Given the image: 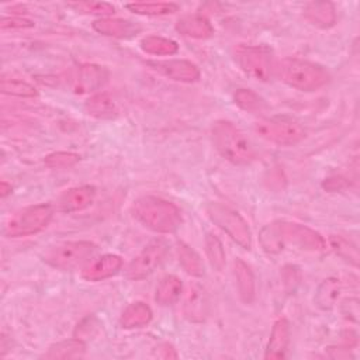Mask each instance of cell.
I'll return each instance as SVG.
<instances>
[{"label":"cell","mask_w":360,"mask_h":360,"mask_svg":"<svg viewBox=\"0 0 360 360\" xmlns=\"http://www.w3.org/2000/svg\"><path fill=\"white\" fill-rule=\"evenodd\" d=\"M329 243L330 248L333 249V252L342 257L345 262H347L349 264L357 267L359 266V252L354 243H352L350 240H347L343 236L339 235H332L329 238Z\"/></svg>","instance_id":"1f68e13d"},{"label":"cell","mask_w":360,"mask_h":360,"mask_svg":"<svg viewBox=\"0 0 360 360\" xmlns=\"http://www.w3.org/2000/svg\"><path fill=\"white\" fill-rule=\"evenodd\" d=\"M343 308H347V311H343L346 316L357 321V314H359V308H357V300L356 298H349L345 301Z\"/></svg>","instance_id":"f35d334b"},{"label":"cell","mask_w":360,"mask_h":360,"mask_svg":"<svg viewBox=\"0 0 360 360\" xmlns=\"http://www.w3.org/2000/svg\"><path fill=\"white\" fill-rule=\"evenodd\" d=\"M290 343V323L285 318H278L271 328L270 338L266 346L264 359H283L285 357Z\"/></svg>","instance_id":"e0dca14e"},{"label":"cell","mask_w":360,"mask_h":360,"mask_svg":"<svg viewBox=\"0 0 360 360\" xmlns=\"http://www.w3.org/2000/svg\"><path fill=\"white\" fill-rule=\"evenodd\" d=\"M233 55L236 63L248 76L260 82H269L274 76L276 62L269 46L239 44L235 46Z\"/></svg>","instance_id":"52a82bcc"},{"label":"cell","mask_w":360,"mask_h":360,"mask_svg":"<svg viewBox=\"0 0 360 360\" xmlns=\"http://www.w3.org/2000/svg\"><path fill=\"white\" fill-rule=\"evenodd\" d=\"M304 18L318 28H330L336 22V10L330 1H311L304 7Z\"/></svg>","instance_id":"d6986e66"},{"label":"cell","mask_w":360,"mask_h":360,"mask_svg":"<svg viewBox=\"0 0 360 360\" xmlns=\"http://www.w3.org/2000/svg\"><path fill=\"white\" fill-rule=\"evenodd\" d=\"M11 184H8L7 181H1L0 183V195H1V198H6L8 194H11Z\"/></svg>","instance_id":"b9f144b4"},{"label":"cell","mask_w":360,"mask_h":360,"mask_svg":"<svg viewBox=\"0 0 360 360\" xmlns=\"http://www.w3.org/2000/svg\"><path fill=\"white\" fill-rule=\"evenodd\" d=\"M153 312L150 307L142 301L129 304L120 316V325L124 329H136L148 325L152 321Z\"/></svg>","instance_id":"603a6c76"},{"label":"cell","mask_w":360,"mask_h":360,"mask_svg":"<svg viewBox=\"0 0 360 360\" xmlns=\"http://www.w3.org/2000/svg\"><path fill=\"white\" fill-rule=\"evenodd\" d=\"M211 138L218 153L233 165H249L256 159V149L250 139L228 120L212 124Z\"/></svg>","instance_id":"7a4b0ae2"},{"label":"cell","mask_w":360,"mask_h":360,"mask_svg":"<svg viewBox=\"0 0 360 360\" xmlns=\"http://www.w3.org/2000/svg\"><path fill=\"white\" fill-rule=\"evenodd\" d=\"M346 186H347V181H346L343 177H340V176L328 177V179H325V181L322 183V187H323L326 191H340V190H343Z\"/></svg>","instance_id":"74e56055"},{"label":"cell","mask_w":360,"mask_h":360,"mask_svg":"<svg viewBox=\"0 0 360 360\" xmlns=\"http://www.w3.org/2000/svg\"><path fill=\"white\" fill-rule=\"evenodd\" d=\"M131 212L138 222L158 233H173L181 224L179 207L155 195L136 198L131 205Z\"/></svg>","instance_id":"6da1fadb"},{"label":"cell","mask_w":360,"mask_h":360,"mask_svg":"<svg viewBox=\"0 0 360 360\" xmlns=\"http://www.w3.org/2000/svg\"><path fill=\"white\" fill-rule=\"evenodd\" d=\"M141 48L143 52L155 56H167L174 55L179 51L176 41L165 38L160 35H146L141 39Z\"/></svg>","instance_id":"4316f807"},{"label":"cell","mask_w":360,"mask_h":360,"mask_svg":"<svg viewBox=\"0 0 360 360\" xmlns=\"http://www.w3.org/2000/svg\"><path fill=\"white\" fill-rule=\"evenodd\" d=\"M328 352H329V356L333 357V359H346V357L350 356L347 346H345V347H328Z\"/></svg>","instance_id":"ab89813d"},{"label":"cell","mask_w":360,"mask_h":360,"mask_svg":"<svg viewBox=\"0 0 360 360\" xmlns=\"http://www.w3.org/2000/svg\"><path fill=\"white\" fill-rule=\"evenodd\" d=\"M96 197L93 186H77L63 191L58 198V208L62 212H76L87 208Z\"/></svg>","instance_id":"9a60e30c"},{"label":"cell","mask_w":360,"mask_h":360,"mask_svg":"<svg viewBox=\"0 0 360 360\" xmlns=\"http://www.w3.org/2000/svg\"><path fill=\"white\" fill-rule=\"evenodd\" d=\"M125 7L134 14L149 15V17L167 15L179 10V6L176 3H166V1H148V3L136 1V3H128L125 4Z\"/></svg>","instance_id":"83f0119b"},{"label":"cell","mask_w":360,"mask_h":360,"mask_svg":"<svg viewBox=\"0 0 360 360\" xmlns=\"http://www.w3.org/2000/svg\"><path fill=\"white\" fill-rule=\"evenodd\" d=\"M53 217L51 204H35L21 208L6 222L3 233L6 238H24L45 229Z\"/></svg>","instance_id":"5b68a950"},{"label":"cell","mask_w":360,"mask_h":360,"mask_svg":"<svg viewBox=\"0 0 360 360\" xmlns=\"http://www.w3.org/2000/svg\"><path fill=\"white\" fill-rule=\"evenodd\" d=\"M274 75L287 86L301 91H315L323 87L329 79V72L314 62L283 58L274 65Z\"/></svg>","instance_id":"3957f363"},{"label":"cell","mask_w":360,"mask_h":360,"mask_svg":"<svg viewBox=\"0 0 360 360\" xmlns=\"http://www.w3.org/2000/svg\"><path fill=\"white\" fill-rule=\"evenodd\" d=\"M283 284L288 292L295 291L300 284V270L292 264H287L283 269Z\"/></svg>","instance_id":"d590c367"},{"label":"cell","mask_w":360,"mask_h":360,"mask_svg":"<svg viewBox=\"0 0 360 360\" xmlns=\"http://www.w3.org/2000/svg\"><path fill=\"white\" fill-rule=\"evenodd\" d=\"M122 269V259L118 255L107 253L83 266L82 277L87 281H101L115 276Z\"/></svg>","instance_id":"4fadbf2b"},{"label":"cell","mask_w":360,"mask_h":360,"mask_svg":"<svg viewBox=\"0 0 360 360\" xmlns=\"http://www.w3.org/2000/svg\"><path fill=\"white\" fill-rule=\"evenodd\" d=\"M176 30L181 35L195 38V39H205L214 34V28L210 20L200 14L184 15L179 18L176 22Z\"/></svg>","instance_id":"ffe728a7"},{"label":"cell","mask_w":360,"mask_h":360,"mask_svg":"<svg viewBox=\"0 0 360 360\" xmlns=\"http://www.w3.org/2000/svg\"><path fill=\"white\" fill-rule=\"evenodd\" d=\"M181 291H183V283L177 276L174 274L165 276L156 285L155 301L163 307L172 305L180 298Z\"/></svg>","instance_id":"d4e9b609"},{"label":"cell","mask_w":360,"mask_h":360,"mask_svg":"<svg viewBox=\"0 0 360 360\" xmlns=\"http://www.w3.org/2000/svg\"><path fill=\"white\" fill-rule=\"evenodd\" d=\"M284 243H291L302 250L321 252L326 248V242L315 229L290 221H276Z\"/></svg>","instance_id":"8fae6325"},{"label":"cell","mask_w":360,"mask_h":360,"mask_svg":"<svg viewBox=\"0 0 360 360\" xmlns=\"http://www.w3.org/2000/svg\"><path fill=\"white\" fill-rule=\"evenodd\" d=\"M169 252V243L165 239H153L129 262L125 269V277L132 281L142 280L152 274L162 264Z\"/></svg>","instance_id":"9c48e42d"},{"label":"cell","mask_w":360,"mask_h":360,"mask_svg":"<svg viewBox=\"0 0 360 360\" xmlns=\"http://www.w3.org/2000/svg\"><path fill=\"white\" fill-rule=\"evenodd\" d=\"M342 292V283L336 277H326L323 278L314 294V304L322 309V311H329L332 309Z\"/></svg>","instance_id":"7402d4cb"},{"label":"cell","mask_w":360,"mask_h":360,"mask_svg":"<svg viewBox=\"0 0 360 360\" xmlns=\"http://www.w3.org/2000/svg\"><path fill=\"white\" fill-rule=\"evenodd\" d=\"M160 349H163L165 350V353L163 354H160L163 359H176L177 357V353L174 352V349H173V346L172 345H169V343H163L162 346H160Z\"/></svg>","instance_id":"60d3db41"},{"label":"cell","mask_w":360,"mask_h":360,"mask_svg":"<svg viewBox=\"0 0 360 360\" xmlns=\"http://www.w3.org/2000/svg\"><path fill=\"white\" fill-rule=\"evenodd\" d=\"M150 69L159 75L181 83H193L200 79V69L195 63L186 59H166V60H148Z\"/></svg>","instance_id":"7c38bea8"},{"label":"cell","mask_w":360,"mask_h":360,"mask_svg":"<svg viewBox=\"0 0 360 360\" xmlns=\"http://www.w3.org/2000/svg\"><path fill=\"white\" fill-rule=\"evenodd\" d=\"M204 245H205V253L210 260V264L217 271H221L225 267V262H226L222 242L219 240V238L217 235H214L212 232H208L205 235Z\"/></svg>","instance_id":"f1b7e54d"},{"label":"cell","mask_w":360,"mask_h":360,"mask_svg":"<svg viewBox=\"0 0 360 360\" xmlns=\"http://www.w3.org/2000/svg\"><path fill=\"white\" fill-rule=\"evenodd\" d=\"M176 252H177L179 263L187 274H190L193 277L204 276V263H202L200 255L191 246L179 240L176 243Z\"/></svg>","instance_id":"484cf974"},{"label":"cell","mask_w":360,"mask_h":360,"mask_svg":"<svg viewBox=\"0 0 360 360\" xmlns=\"http://www.w3.org/2000/svg\"><path fill=\"white\" fill-rule=\"evenodd\" d=\"M233 274L240 301L243 304H252L256 297V281L250 266L242 259H236L233 262Z\"/></svg>","instance_id":"ac0fdd59"},{"label":"cell","mask_w":360,"mask_h":360,"mask_svg":"<svg viewBox=\"0 0 360 360\" xmlns=\"http://www.w3.org/2000/svg\"><path fill=\"white\" fill-rule=\"evenodd\" d=\"M253 131L267 142L278 146H292L305 136L300 122L288 117H263L255 121Z\"/></svg>","instance_id":"8992f818"},{"label":"cell","mask_w":360,"mask_h":360,"mask_svg":"<svg viewBox=\"0 0 360 360\" xmlns=\"http://www.w3.org/2000/svg\"><path fill=\"white\" fill-rule=\"evenodd\" d=\"M0 90L4 94L17 96V97H35L38 94L37 89L32 84L21 79L3 77L0 83Z\"/></svg>","instance_id":"d6a6232c"},{"label":"cell","mask_w":360,"mask_h":360,"mask_svg":"<svg viewBox=\"0 0 360 360\" xmlns=\"http://www.w3.org/2000/svg\"><path fill=\"white\" fill-rule=\"evenodd\" d=\"M79 160H80V156L77 153L59 150L45 156L44 163L49 169H66V167L75 166Z\"/></svg>","instance_id":"e575fe53"},{"label":"cell","mask_w":360,"mask_h":360,"mask_svg":"<svg viewBox=\"0 0 360 360\" xmlns=\"http://www.w3.org/2000/svg\"><path fill=\"white\" fill-rule=\"evenodd\" d=\"M107 68L96 63H80L68 72L66 83L76 94H89L100 90L108 82Z\"/></svg>","instance_id":"30bf717a"},{"label":"cell","mask_w":360,"mask_h":360,"mask_svg":"<svg viewBox=\"0 0 360 360\" xmlns=\"http://www.w3.org/2000/svg\"><path fill=\"white\" fill-rule=\"evenodd\" d=\"M259 242H260L262 249L270 255H276V253L281 252L284 248V242H283V238L280 235V231H278L276 222L266 225L260 231Z\"/></svg>","instance_id":"4dcf8cb0"},{"label":"cell","mask_w":360,"mask_h":360,"mask_svg":"<svg viewBox=\"0 0 360 360\" xmlns=\"http://www.w3.org/2000/svg\"><path fill=\"white\" fill-rule=\"evenodd\" d=\"M235 104L248 112H262L267 108L264 100L250 89H239L233 94Z\"/></svg>","instance_id":"f546056e"},{"label":"cell","mask_w":360,"mask_h":360,"mask_svg":"<svg viewBox=\"0 0 360 360\" xmlns=\"http://www.w3.org/2000/svg\"><path fill=\"white\" fill-rule=\"evenodd\" d=\"M84 111L97 120H112L118 115V105L111 94L101 91L93 94L84 103Z\"/></svg>","instance_id":"44dd1931"},{"label":"cell","mask_w":360,"mask_h":360,"mask_svg":"<svg viewBox=\"0 0 360 360\" xmlns=\"http://www.w3.org/2000/svg\"><path fill=\"white\" fill-rule=\"evenodd\" d=\"M34 27V21L21 15L3 17L0 21L1 30H15V28H31Z\"/></svg>","instance_id":"8d00e7d4"},{"label":"cell","mask_w":360,"mask_h":360,"mask_svg":"<svg viewBox=\"0 0 360 360\" xmlns=\"http://www.w3.org/2000/svg\"><path fill=\"white\" fill-rule=\"evenodd\" d=\"M68 6L77 13L91 15H110L115 11V7L105 1H75L68 3Z\"/></svg>","instance_id":"836d02e7"},{"label":"cell","mask_w":360,"mask_h":360,"mask_svg":"<svg viewBox=\"0 0 360 360\" xmlns=\"http://www.w3.org/2000/svg\"><path fill=\"white\" fill-rule=\"evenodd\" d=\"M93 30L101 35L112 37V38H132L141 31V25L122 18H111V17H101L93 21Z\"/></svg>","instance_id":"2e32d148"},{"label":"cell","mask_w":360,"mask_h":360,"mask_svg":"<svg viewBox=\"0 0 360 360\" xmlns=\"http://www.w3.org/2000/svg\"><path fill=\"white\" fill-rule=\"evenodd\" d=\"M208 311L210 301L205 290L198 284L190 285L183 302L184 316L191 322H202L208 316Z\"/></svg>","instance_id":"5bb4252c"},{"label":"cell","mask_w":360,"mask_h":360,"mask_svg":"<svg viewBox=\"0 0 360 360\" xmlns=\"http://www.w3.org/2000/svg\"><path fill=\"white\" fill-rule=\"evenodd\" d=\"M97 246L89 240H69L49 246L41 253V259L48 266L70 271L86 266L96 253Z\"/></svg>","instance_id":"277c9868"},{"label":"cell","mask_w":360,"mask_h":360,"mask_svg":"<svg viewBox=\"0 0 360 360\" xmlns=\"http://www.w3.org/2000/svg\"><path fill=\"white\" fill-rule=\"evenodd\" d=\"M86 352V345L82 339L79 338H72V339H66V340H60L52 346H49V349L46 350V353H44V359H49V360H55V359H77L82 357Z\"/></svg>","instance_id":"cb8c5ba5"},{"label":"cell","mask_w":360,"mask_h":360,"mask_svg":"<svg viewBox=\"0 0 360 360\" xmlns=\"http://www.w3.org/2000/svg\"><path fill=\"white\" fill-rule=\"evenodd\" d=\"M205 211L210 219L240 248L248 250L252 248V231L238 211L221 202H208Z\"/></svg>","instance_id":"ba28073f"}]
</instances>
